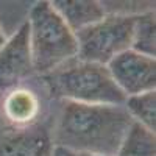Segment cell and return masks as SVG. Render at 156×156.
Masks as SVG:
<instances>
[{"label": "cell", "mask_w": 156, "mask_h": 156, "mask_svg": "<svg viewBox=\"0 0 156 156\" xmlns=\"http://www.w3.org/2000/svg\"><path fill=\"white\" fill-rule=\"evenodd\" d=\"M134 122L123 105H83L62 101L53 145L73 153L115 156Z\"/></svg>", "instance_id": "obj_1"}, {"label": "cell", "mask_w": 156, "mask_h": 156, "mask_svg": "<svg viewBox=\"0 0 156 156\" xmlns=\"http://www.w3.org/2000/svg\"><path fill=\"white\" fill-rule=\"evenodd\" d=\"M28 37L33 70L48 75L76 58V37L50 2H36L28 16Z\"/></svg>", "instance_id": "obj_2"}, {"label": "cell", "mask_w": 156, "mask_h": 156, "mask_svg": "<svg viewBox=\"0 0 156 156\" xmlns=\"http://www.w3.org/2000/svg\"><path fill=\"white\" fill-rule=\"evenodd\" d=\"M51 90L66 101L83 105H123L125 95L117 87L106 66L73 58L45 75Z\"/></svg>", "instance_id": "obj_3"}, {"label": "cell", "mask_w": 156, "mask_h": 156, "mask_svg": "<svg viewBox=\"0 0 156 156\" xmlns=\"http://www.w3.org/2000/svg\"><path fill=\"white\" fill-rule=\"evenodd\" d=\"M134 14L106 12L94 25L75 33L76 58L106 66L115 56L131 48Z\"/></svg>", "instance_id": "obj_4"}, {"label": "cell", "mask_w": 156, "mask_h": 156, "mask_svg": "<svg viewBox=\"0 0 156 156\" xmlns=\"http://www.w3.org/2000/svg\"><path fill=\"white\" fill-rule=\"evenodd\" d=\"M109 75L125 97L144 94L156 87V61L134 50H126L106 64Z\"/></svg>", "instance_id": "obj_5"}, {"label": "cell", "mask_w": 156, "mask_h": 156, "mask_svg": "<svg viewBox=\"0 0 156 156\" xmlns=\"http://www.w3.org/2000/svg\"><path fill=\"white\" fill-rule=\"evenodd\" d=\"M31 73H34V70L30 51L28 23L25 20L0 47V90L17 87L19 83Z\"/></svg>", "instance_id": "obj_6"}, {"label": "cell", "mask_w": 156, "mask_h": 156, "mask_svg": "<svg viewBox=\"0 0 156 156\" xmlns=\"http://www.w3.org/2000/svg\"><path fill=\"white\" fill-rule=\"evenodd\" d=\"M53 147L50 133L34 123L0 137V156H51Z\"/></svg>", "instance_id": "obj_7"}, {"label": "cell", "mask_w": 156, "mask_h": 156, "mask_svg": "<svg viewBox=\"0 0 156 156\" xmlns=\"http://www.w3.org/2000/svg\"><path fill=\"white\" fill-rule=\"evenodd\" d=\"M66 25L78 33L106 16V8L95 0H55L50 2Z\"/></svg>", "instance_id": "obj_8"}, {"label": "cell", "mask_w": 156, "mask_h": 156, "mask_svg": "<svg viewBox=\"0 0 156 156\" xmlns=\"http://www.w3.org/2000/svg\"><path fill=\"white\" fill-rule=\"evenodd\" d=\"M2 111L3 117L12 126H30L39 114V98L27 87H12L3 98Z\"/></svg>", "instance_id": "obj_9"}, {"label": "cell", "mask_w": 156, "mask_h": 156, "mask_svg": "<svg viewBox=\"0 0 156 156\" xmlns=\"http://www.w3.org/2000/svg\"><path fill=\"white\" fill-rule=\"evenodd\" d=\"M156 25H154V9L148 8L134 14L131 50L140 55L154 58L156 55Z\"/></svg>", "instance_id": "obj_10"}, {"label": "cell", "mask_w": 156, "mask_h": 156, "mask_svg": "<svg viewBox=\"0 0 156 156\" xmlns=\"http://www.w3.org/2000/svg\"><path fill=\"white\" fill-rule=\"evenodd\" d=\"M123 108L134 123L151 133L156 131V90L126 97Z\"/></svg>", "instance_id": "obj_11"}, {"label": "cell", "mask_w": 156, "mask_h": 156, "mask_svg": "<svg viewBox=\"0 0 156 156\" xmlns=\"http://www.w3.org/2000/svg\"><path fill=\"white\" fill-rule=\"evenodd\" d=\"M115 156H156L154 133L133 123Z\"/></svg>", "instance_id": "obj_12"}, {"label": "cell", "mask_w": 156, "mask_h": 156, "mask_svg": "<svg viewBox=\"0 0 156 156\" xmlns=\"http://www.w3.org/2000/svg\"><path fill=\"white\" fill-rule=\"evenodd\" d=\"M51 156H75L73 151L67 150V148H62V147H53V154Z\"/></svg>", "instance_id": "obj_13"}, {"label": "cell", "mask_w": 156, "mask_h": 156, "mask_svg": "<svg viewBox=\"0 0 156 156\" xmlns=\"http://www.w3.org/2000/svg\"><path fill=\"white\" fill-rule=\"evenodd\" d=\"M5 41H6V34H5V31H3V28L0 27V47H2L3 44H5Z\"/></svg>", "instance_id": "obj_14"}, {"label": "cell", "mask_w": 156, "mask_h": 156, "mask_svg": "<svg viewBox=\"0 0 156 156\" xmlns=\"http://www.w3.org/2000/svg\"><path fill=\"white\" fill-rule=\"evenodd\" d=\"M75 156H103V154H97V153H75Z\"/></svg>", "instance_id": "obj_15"}]
</instances>
